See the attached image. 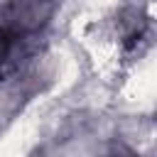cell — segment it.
Wrapping results in <instances>:
<instances>
[{
	"label": "cell",
	"mask_w": 157,
	"mask_h": 157,
	"mask_svg": "<svg viewBox=\"0 0 157 157\" xmlns=\"http://www.w3.org/2000/svg\"><path fill=\"white\" fill-rule=\"evenodd\" d=\"M15 29L12 27H0V64L7 59V54H10V49H12V44H15Z\"/></svg>",
	"instance_id": "1"
},
{
	"label": "cell",
	"mask_w": 157,
	"mask_h": 157,
	"mask_svg": "<svg viewBox=\"0 0 157 157\" xmlns=\"http://www.w3.org/2000/svg\"><path fill=\"white\" fill-rule=\"evenodd\" d=\"M108 157H135L132 152H128V150H115V152H110Z\"/></svg>",
	"instance_id": "2"
}]
</instances>
